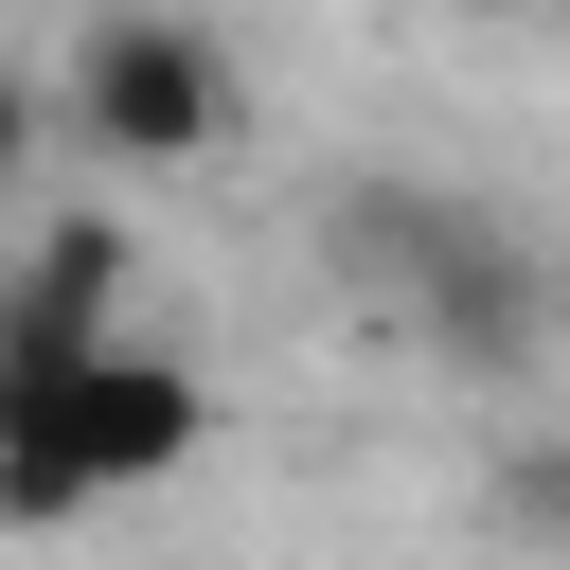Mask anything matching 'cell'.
Segmentation results:
<instances>
[{"instance_id": "obj_1", "label": "cell", "mask_w": 570, "mask_h": 570, "mask_svg": "<svg viewBox=\"0 0 570 570\" xmlns=\"http://www.w3.org/2000/svg\"><path fill=\"white\" fill-rule=\"evenodd\" d=\"M321 249H338V285H356L392 338H428V356L481 374V392H517V374L570 338V267H552L517 214L445 196V178H338V196H321Z\"/></svg>"}, {"instance_id": "obj_2", "label": "cell", "mask_w": 570, "mask_h": 570, "mask_svg": "<svg viewBox=\"0 0 570 570\" xmlns=\"http://www.w3.org/2000/svg\"><path fill=\"white\" fill-rule=\"evenodd\" d=\"M53 125L89 142V160H214L232 142V53L196 36V18H160V0H107L89 36H71V71H53Z\"/></svg>"}, {"instance_id": "obj_3", "label": "cell", "mask_w": 570, "mask_h": 570, "mask_svg": "<svg viewBox=\"0 0 570 570\" xmlns=\"http://www.w3.org/2000/svg\"><path fill=\"white\" fill-rule=\"evenodd\" d=\"M499 517H517L534 552H570V428H517V445H499Z\"/></svg>"}, {"instance_id": "obj_4", "label": "cell", "mask_w": 570, "mask_h": 570, "mask_svg": "<svg viewBox=\"0 0 570 570\" xmlns=\"http://www.w3.org/2000/svg\"><path fill=\"white\" fill-rule=\"evenodd\" d=\"M36 142H53V89H36V71H18V53H0V178H18V160H36Z\"/></svg>"}, {"instance_id": "obj_5", "label": "cell", "mask_w": 570, "mask_h": 570, "mask_svg": "<svg viewBox=\"0 0 570 570\" xmlns=\"http://www.w3.org/2000/svg\"><path fill=\"white\" fill-rule=\"evenodd\" d=\"M463 18H517V0H463Z\"/></svg>"}]
</instances>
